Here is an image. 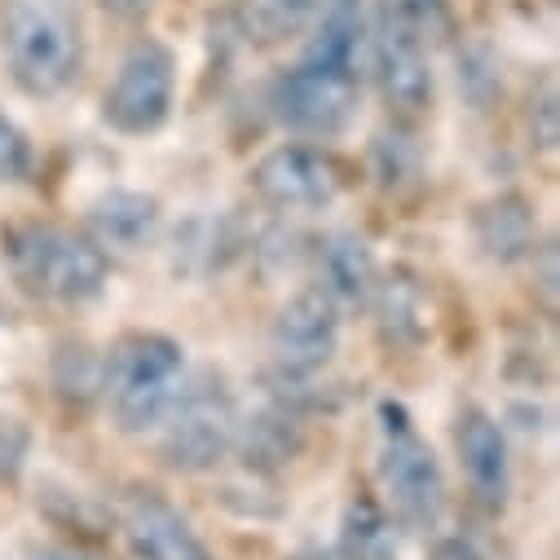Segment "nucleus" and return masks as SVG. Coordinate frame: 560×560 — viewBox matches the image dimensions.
<instances>
[{"label":"nucleus","instance_id":"1","mask_svg":"<svg viewBox=\"0 0 560 560\" xmlns=\"http://www.w3.org/2000/svg\"><path fill=\"white\" fill-rule=\"evenodd\" d=\"M186 384V349L164 331H128L110 345L97 388L124 433H155Z\"/></svg>","mask_w":560,"mask_h":560},{"label":"nucleus","instance_id":"2","mask_svg":"<svg viewBox=\"0 0 560 560\" xmlns=\"http://www.w3.org/2000/svg\"><path fill=\"white\" fill-rule=\"evenodd\" d=\"M0 54L14 84L32 97H58L80 80L84 40L62 0H5L0 5Z\"/></svg>","mask_w":560,"mask_h":560},{"label":"nucleus","instance_id":"3","mask_svg":"<svg viewBox=\"0 0 560 560\" xmlns=\"http://www.w3.org/2000/svg\"><path fill=\"white\" fill-rule=\"evenodd\" d=\"M10 269L14 278L40 301H58V305H84L97 301L106 278H110V260L106 252L62 225H23L10 234Z\"/></svg>","mask_w":560,"mask_h":560},{"label":"nucleus","instance_id":"4","mask_svg":"<svg viewBox=\"0 0 560 560\" xmlns=\"http://www.w3.org/2000/svg\"><path fill=\"white\" fill-rule=\"evenodd\" d=\"M380 486L406 529H433L446 512L442 464L397 401L380 406Z\"/></svg>","mask_w":560,"mask_h":560},{"label":"nucleus","instance_id":"5","mask_svg":"<svg viewBox=\"0 0 560 560\" xmlns=\"http://www.w3.org/2000/svg\"><path fill=\"white\" fill-rule=\"evenodd\" d=\"M164 464L177 472H208L234 451L238 410L217 375H195L182 384L168 419L160 424Z\"/></svg>","mask_w":560,"mask_h":560},{"label":"nucleus","instance_id":"6","mask_svg":"<svg viewBox=\"0 0 560 560\" xmlns=\"http://www.w3.org/2000/svg\"><path fill=\"white\" fill-rule=\"evenodd\" d=\"M269 110L296 137H336L349 128L358 110V71L331 67L318 58H301L269 84Z\"/></svg>","mask_w":560,"mask_h":560},{"label":"nucleus","instance_id":"7","mask_svg":"<svg viewBox=\"0 0 560 560\" xmlns=\"http://www.w3.org/2000/svg\"><path fill=\"white\" fill-rule=\"evenodd\" d=\"M173 93H177L173 49L160 45V40H142V45H132L128 58L119 62V75L106 89L102 115L124 137H147V132L164 128V119L173 110Z\"/></svg>","mask_w":560,"mask_h":560},{"label":"nucleus","instance_id":"8","mask_svg":"<svg viewBox=\"0 0 560 560\" xmlns=\"http://www.w3.org/2000/svg\"><path fill=\"white\" fill-rule=\"evenodd\" d=\"M336 349H340V305L318 288L288 301L269 327V353L278 380H314L336 358Z\"/></svg>","mask_w":560,"mask_h":560},{"label":"nucleus","instance_id":"9","mask_svg":"<svg viewBox=\"0 0 560 560\" xmlns=\"http://www.w3.org/2000/svg\"><path fill=\"white\" fill-rule=\"evenodd\" d=\"M371 45V71L384 93V102L397 115H424L433 106V62H429V40H419L401 23L384 19L375 10V27L366 36Z\"/></svg>","mask_w":560,"mask_h":560},{"label":"nucleus","instance_id":"10","mask_svg":"<svg viewBox=\"0 0 560 560\" xmlns=\"http://www.w3.org/2000/svg\"><path fill=\"white\" fill-rule=\"evenodd\" d=\"M252 190L278 212H318L340 195V177L323 151L288 142L252 168Z\"/></svg>","mask_w":560,"mask_h":560},{"label":"nucleus","instance_id":"11","mask_svg":"<svg viewBox=\"0 0 560 560\" xmlns=\"http://www.w3.org/2000/svg\"><path fill=\"white\" fill-rule=\"evenodd\" d=\"M119 529L137 560H217L195 525L155 490H132L124 499Z\"/></svg>","mask_w":560,"mask_h":560},{"label":"nucleus","instance_id":"12","mask_svg":"<svg viewBox=\"0 0 560 560\" xmlns=\"http://www.w3.org/2000/svg\"><path fill=\"white\" fill-rule=\"evenodd\" d=\"M459 459L468 472V486L481 508L503 512L512 494V451L503 438V424L486 410H464L459 419Z\"/></svg>","mask_w":560,"mask_h":560},{"label":"nucleus","instance_id":"13","mask_svg":"<svg viewBox=\"0 0 560 560\" xmlns=\"http://www.w3.org/2000/svg\"><path fill=\"white\" fill-rule=\"evenodd\" d=\"M160 221L164 208L147 190H106L89 208V230L102 252H142L147 243H155Z\"/></svg>","mask_w":560,"mask_h":560},{"label":"nucleus","instance_id":"14","mask_svg":"<svg viewBox=\"0 0 560 560\" xmlns=\"http://www.w3.org/2000/svg\"><path fill=\"white\" fill-rule=\"evenodd\" d=\"M472 234H477V247L499 265H512L538 252V217L521 195H499L481 203L472 217Z\"/></svg>","mask_w":560,"mask_h":560},{"label":"nucleus","instance_id":"15","mask_svg":"<svg viewBox=\"0 0 560 560\" xmlns=\"http://www.w3.org/2000/svg\"><path fill=\"white\" fill-rule=\"evenodd\" d=\"M305 446V429H301V415L288 401H269L265 410H256L247 424L238 419V433H234V451L247 459V468H278L296 459V451Z\"/></svg>","mask_w":560,"mask_h":560},{"label":"nucleus","instance_id":"16","mask_svg":"<svg viewBox=\"0 0 560 560\" xmlns=\"http://www.w3.org/2000/svg\"><path fill=\"white\" fill-rule=\"evenodd\" d=\"M318 273L323 296H331L336 305H362L375 288V256L358 234H331L318 252Z\"/></svg>","mask_w":560,"mask_h":560},{"label":"nucleus","instance_id":"17","mask_svg":"<svg viewBox=\"0 0 560 560\" xmlns=\"http://www.w3.org/2000/svg\"><path fill=\"white\" fill-rule=\"evenodd\" d=\"M371 301H375V323L388 345H419L429 336V301L410 273L375 278Z\"/></svg>","mask_w":560,"mask_h":560},{"label":"nucleus","instance_id":"18","mask_svg":"<svg viewBox=\"0 0 560 560\" xmlns=\"http://www.w3.org/2000/svg\"><path fill=\"white\" fill-rule=\"evenodd\" d=\"M327 0H238V23L252 45H288L318 27Z\"/></svg>","mask_w":560,"mask_h":560},{"label":"nucleus","instance_id":"19","mask_svg":"<svg viewBox=\"0 0 560 560\" xmlns=\"http://www.w3.org/2000/svg\"><path fill=\"white\" fill-rule=\"evenodd\" d=\"M340 560H397V529L380 503L353 499L340 521Z\"/></svg>","mask_w":560,"mask_h":560},{"label":"nucleus","instance_id":"20","mask_svg":"<svg viewBox=\"0 0 560 560\" xmlns=\"http://www.w3.org/2000/svg\"><path fill=\"white\" fill-rule=\"evenodd\" d=\"M384 19L401 23L406 32H415L419 40H429L438 45L446 32H451V10H446V0H380L375 5Z\"/></svg>","mask_w":560,"mask_h":560},{"label":"nucleus","instance_id":"21","mask_svg":"<svg viewBox=\"0 0 560 560\" xmlns=\"http://www.w3.org/2000/svg\"><path fill=\"white\" fill-rule=\"evenodd\" d=\"M375 168H380V182H384V186H397V182L415 177L419 151L410 147L406 132H380V137H375Z\"/></svg>","mask_w":560,"mask_h":560},{"label":"nucleus","instance_id":"22","mask_svg":"<svg viewBox=\"0 0 560 560\" xmlns=\"http://www.w3.org/2000/svg\"><path fill=\"white\" fill-rule=\"evenodd\" d=\"M32 177V142L27 132L0 110V186L27 182Z\"/></svg>","mask_w":560,"mask_h":560},{"label":"nucleus","instance_id":"23","mask_svg":"<svg viewBox=\"0 0 560 560\" xmlns=\"http://www.w3.org/2000/svg\"><path fill=\"white\" fill-rule=\"evenodd\" d=\"M529 137H534V147L538 151H556V142H560V128H556V84L547 80L542 84V93L529 102Z\"/></svg>","mask_w":560,"mask_h":560},{"label":"nucleus","instance_id":"24","mask_svg":"<svg viewBox=\"0 0 560 560\" xmlns=\"http://www.w3.org/2000/svg\"><path fill=\"white\" fill-rule=\"evenodd\" d=\"M433 560H508V556L477 534H451L433 547Z\"/></svg>","mask_w":560,"mask_h":560},{"label":"nucleus","instance_id":"25","mask_svg":"<svg viewBox=\"0 0 560 560\" xmlns=\"http://www.w3.org/2000/svg\"><path fill=\"white\" fill-rule=\"evenodd\" d=\"M97 5L115 19H137V14H147L151 10V0H97Z\"/></svg>","mask_w":560,"mask_h":560},{"label":"nucleus","instance_id":"26","mask_svg":"<svg viewBox=\"0 0 560 560\" xmlns=\"http://www.w3.org/2000/svg\"><path fill=\"white\" fill-rule=\"evenodd\" d=\"M362 10H366V0H327V19H358L362 23Z\"/></svg>","mask_w":560,"mask_h":560},{"label":"nucleus","instance_id":"27","mask_svg":"<svg viewBox=\"0 0 560 560\" xmlns=\"http://www.w3.org/2000/svg\"><path fill=\"white\" fill-rule=\"evenodd\" d=\"M32 560H97V556H84V551H71V547H45Z\"/></svg>","mask_w":560,"mask_h":560}]
</instances>
